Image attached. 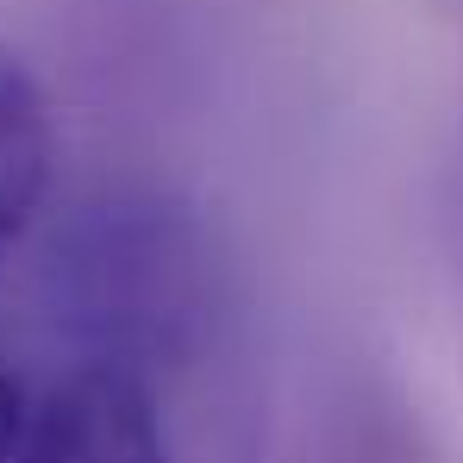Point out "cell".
<instances>
[{
  "instance_id": "6da1fadb",
  "label": "cell",
  "mask_w": 463,
  "mask_h": 463,
  "mask_svg": "<svg viewBox=\"0 0 463 463\" xmlns=\"http://www.w3.org/2000/svg\"><path fill=\"white\" fill-rule=\"evenodd\" d=\"M19 463H175L163 420L138 376L88 364L32 401V432Z\"/></svg>"
},
{
  "instance_id": "7a4b0ae2",
  "label": "cell",
  "mask_w": 463,
  "mask_h": 463,
  "mask_svg": "<svg viewBox=\"0 0 463 463\" xmlns=\"http://www.w3.org/2000/svg\"><path fill=\"white\" fill-rule=\"evenodd\" d=\"M51 169H57L51 100H44L38 76L25 70V57L0 38V250L44 207Z\"/></svg>"
},
{
  "instance_id": "3957f363",
  "label": "cell",
  "mask_w": 463,
  "mask_h": 463,
  "mask_svg": "<svg viewBox=\"0 0 463 463\" xmlns=\"http://www.w3.org/2000/svg\"><path fill=\"white\" fill-rule=\"evenodd\" d=\"M25 432H32V394L19 383V370L0 351V463L25 458Z\"/></svg>"
}]
</instances>
